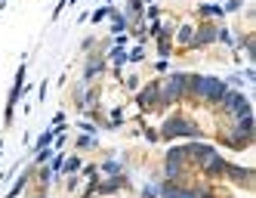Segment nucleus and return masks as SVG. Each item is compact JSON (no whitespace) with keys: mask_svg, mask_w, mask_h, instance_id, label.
<instances>
[{"mask_svg":"<svg viewBox=\"0 0 256 198\" xmlns=\"http://www.w3.org/2000/svg\"><path fill=\"white\" fill-rule=\"evenodd\" d=\"M226 81L216 78V75H194L188 78V96L186 99H194V102H207V105H219V99H222L226 93Z\"/></svg>","mask_w":256,"mask_h":198,"instance_id":"nucleus-1","label":"nucleus"},{"mask_svg":"<svg viewBox=\"0 0 256 198\" xmlns=\"http://www.w3.org/2000/svg\"><path fill=\"white\" fill-rule=\"evenodd\" d=\"M253 136H256V121H253V115H244V118L232 121V127L222 133V146H228V149H247L250 142H253Z\"/></svg>","mask_w":256,"mask_h":198,"instance_id":"nucleus-2","label":"nucleus"},{"mask_svg":"<svg viewBox=\"0 0 256 198\" xmlns=\"http://www.w3.org/2000/svg\"><path fill=\"white\" fill-rule=\"evenodd\" d=\"M158 136L160 139H200V127L192 121V118H186V115H170L167 121L160 124V130H158Z\"/></svg>","mask_w":256,"mask_h":198,"instance_id":"nucleus-3","label":"nucleus"},{"mask_svg":"<svg viewBox=\"0 0 256 198\" xmlns=\"http://www.w3.org/2000/svg\"><path fill=\"white\" fill-rule=\"evenodd\" d=\"M219 109H222L232 121L244 118V115H253V112H250V99H247V93H244V90H232V87L222 93V99H219Z\"/></svg>","mask_w":256,"mask_h":198,"instance_id":"nucleus-4","label":"nucleus"},{"mask_svg":"<svg viewBox=\"0 0 256 198\" xmlns=\"http://www.w3.org/2000/svg\"><path fill=\"white\" fill-rule=\"evenodd\" d=\"M136 105H139L142 112H158V109H160V99H158V81H152V84H145V87L136 90Z\"/></svg>","mask_w":256,"mask_h":198,"instance_id":"nucleus-5","label":"nucleus"},{"mask_svg":"<svg viewBox=\"0 0 256 198\" xmlns=\"http://www.w3.org/2000/svg\"><path fill=\"white\" fill-rule=\"evenodd\" d=\"M210 44H216V22H207L204 19L200 25H194V38H192L188 50H204Z\"/></svg>","mask_w":256,"mask_h":198,"instance_id":"nucleus-6","label":"nucleus"},{"mask_svg":"<svg viewBox=\"0 0 256 198\" xmlns=\"http://www.w3.org/2000/svg\"><path fill=\"white\" fill-rule=\"evenodd\" d=\"M105 71H108V59L102 56V53H90V56H86V65H84L80 81H84V84H93L99 75H105Z\"/></svg>","mask_w":256,"mask_h":198,"instance_id":"nucleus-7","label":"nucleus"},{"mask_svg":"<svg viewBox=\"0 0 256 198\" xmlns=\"http://www.w3.org/2000/svg\"><path fill=\"white\" fill-rule=\"evenodd\" d=\"M226 167H228V161L219 155L216 149H213L204 161H200V170H204V176H207V179H222V176H226Z\"/></svg>","mask_w":256,"mask_h":198,"instance_id":"nucleus-8","label":"nucleus"},{"mask_svg":"<svg viewBox=\"0 0 256 198\" xmlns=\"http://www.w3.org/2000/svg\"><path fill=\"white\" fill-rule=\"evenodd\" d=\"M158 198H194V192L188 186H179V183H170V179H160L154 186Z\"/></svg>","mask_w":256,"mask_h":198,"instance_id":"nucleus-9","label":"nucleus"},{"mask_svg":"<svg viewBox=\"0 0 256 198\" xmlns=\"http://www.w3.org/2000/svg\"><path fill=\"white\" fill-rule=\"evenodd\" d=\"M226 179H232V183L244 186V189H253V170L250 167H234V164H228L226 167Z\"/></svg>","mask_w":256,"mask_h":198,"instance_id":"nucleus-10","label":"nucleus"},{"mask_svg":"<svg viewBox=\"0 0 256 198\" xmlns=\"http://www.w3.org/2000/svg\"><path fill=\"white\" fill-rule=\"evenodd\" d=\"M124 186H130V179H126V173H118V176H105V183H96V192L99 195H114Z\"/></svg>","mask_w":256,"mask_h":198,"instance_id":"nucleus-11","label":"nucleus"},{"mask_svg":"<svg viewBox=\"0 0 256 198\" xmlns=\"http://www.w3.org/2000/svg\"><path fill=\"white\" fill-rule=\"evenodd\" d=\"M216 146H210V142H204V139H192V142H186V152H188V161H204L210 152H213Z\"/></svg>","mask_w":256,"mask_h":198,"instance_id":"nucleus-12","label":"nucleus"},{"mask_svg":"<svg viewBox=\"0 0 256 198\" xmlns=\"http://www.w3.org/2000/svg\"><path fill=\"white\" fill-rule=\"evenodd\" d=\"M34 170H38V167H34V164H28V170H25V173H19V179H16V183L10 186L6 198H19V195H22V192L28 189V183L34 179Z\"/></svg>","mask_w":256,"mask_h":198,"instance_id":"nucleus-13","label":"nucleus"},{"mask_svg":"<svg viewBox=\"0 0 256 198\" xmlns=\"http://www.w3.org/2000/svg\"><path fill=\"white\" fill-rule=\"evenodd\" d=\"M188 78H192V71H170V75H167V81L182 93V99L188 96Z\"/></svg>","mask_w":256,"mask_h":198,"instance_id":"nucleus-14","label":"nucleus"},{"mask_svg":"<svg viewBox=\"0 0 256 198\" xmlns=\"http://www.w3.org/2000/svg\"><path fill=\"white\" fill-rule=\"evenodd\" d=\"M192 38H194V25H192V22H182V25L173 31V41H176L179 47H186V50H188Z\"/></svg>","mask_w":256,"mask_h":198,"instance_id":"nucleus-15","label":"nucleus"},{"mask_svg":"<svg viewBox=\"0 0 256 198\" xmlns=\"http://www.w3.org/2000/svg\"><path fill=\"white\" fill-rule=\"evenodd\" d=\"M105 59L114 62V71H120L126 62H130V59H126V50H124V47H108V50H105Z\"/></svg>","mask_w":256,"mask_h":198,"instance_id":"nucleus-16","label":"nucleus"},{"mask_svg":"<svg viewBox=\"0 0 256 198\" xmlns=\"http://www.w3.org/2000/svg\"><path fill=\"white\" fill-rule=\"evenodd\" d=\"M108 19H112V34H124V31H130V19H126L120 10H112V16H108Z\"/></svg>","mask_w":256,"mask_h":198,"instance_id":"nucleus-17","label":"nucleus"},{"mask_svg":"<svg viewBox=\"0 0 256 198\" xmlns=\"http://www.w3.org/2000/svg\"><path fill=\"white\" fill-rule=\"evenodd\" d=\"M198 13H200V19H207V22H213V19H222V7H219V4H200L198 7Z\"/></svg>","mask_w":256,"mask_h":198,"instance_id":"nucleus-18","label":"nucleus"},{"mask_svg":"<svg viewBox=\"0 0 256 198\" xmlns=\"http://www.w3.org/2000/svg\"><path fill=\"white\" fill-rule=\"evenodd\" d=\"M182 173H186V164H173V161H164V179H170V183H179Z\"/></svg>","mask_w":256,"mask_h":198,"instance_id":"nucleus-19","label":"nucleus"},{"mask_svg":"<svg viewBox=\"0 0 256 198\" xmlns=\"http://www.w3.org/2000/svg\"><path fill=\"white\" fill-rule=\"evenodd\" d=\"M164 161H173V164H188V152H186V146H173V149H167V158Z\"/></svg>","mask_w":256,"mask_h":198,"instance_id":"nucleus-20","label":"nucleus"},{"mask_svg":"<svg viewBox=\"0 0 256 198\" xmlns=\"http://www.w3.org/2000/svg\"><path fill=\"white\" fill-rule=\"evenodd\" d=\"M99 173L102 176H118V173H124V167H120V161H102V164H99Z\"/></svg>","mask_w":256,"mask_h":198,"instance_id":"nucleus-21","label":"nucleus"},{"mask_svg":"<svg viewBox=\"0 0 256 198\" xmlns=\"http://www.w3.org/2000/svg\"><path fill=\"white\" fill-rule=\"evenodd\" d=\"M112 10H114V7H108V4H105V7H96L93 13H90V22H93V25H99V22H105V19H108V16H112Z\"/></svg>","mask_w":256,"mask_h":198,"instance_id":"nucleus-22","label":"nucleus"},{"mask_svg":"<svg viewBox=\"0 0 256 198\" xmlns=\"http://www.w3.org/2000/svg\"><path fill=\"white\" fill-rule=\"evenodd\" d=\"M216 41H219V44H226V47H234L238 38H234V34H232L226 25H216Z\"/></svg>","mask_w":256,"mask_h":198,"instance_id":"nucleus-23","label":"nucleus"},{"mask_svg":"<svg viewBox=\"0 0 256 198\" xmlns=\"http://www.w3.org/2000/svg\"><path fill=\"white\" fill-rule=\"evenodd\" d=\"M80 167H84V161H80L78 155H71V158H65V164H62V176H65V173H78Z\"/></svg>","mask_w":256,"mask_h":198,"instance_id":"nucleus-24","label":"nucleus"},{"mask_svg":"<svg viewBox=\"0 0 256 198\" xmlns=\"http://www.w3.org/2000/svg\"><path fill=\"white\" fill-rule=\"evenodd\" d=\"M62 164H65V155L62 152H56V155L50 158V170H52V176H56V179L62 176Z\"/></svg>","mask_w":256,"mask_h":198,"instance_id":"nucleus-25","label":"nucleus"},{"mask_svg":"<svg viewBox=\"0 0 256 198\" xmlns=\"http://www.w3.org/2000/svg\"><path fill=\"white\" fill-rule=\"evenodd\" d=\"M52 139H56V130H44V133L38 136V142H34V149H50Z\"/></svg>","mask_w":256,"mask_h":198,"instance_id":"nucleus-26","label":"nucleus"},{"mask_svg":"<svg viewBox=\"0 0 256 198\" xmlns=\"http://www.w3.org/2000/svg\"><path fill=\"white\" fill-rule=\"evenodd\" d=\"M56 155V149H38V155H34V167H40V164H50V158Z\"/></svg>","mask_w":256,"mask_h":198,"instance_id":"nucleus-27","label":"nucleus"},{"mask_svg":"<svg viewBox=\"0 0 256 198\" xmlns=\"http://www.w3.org/2000/svg\"><path fill=\"white\" fill-rule=\"evenodd\" d=\"M96 146V136H90V133H80L74 139V149H93Z\"/></svg>","mask_w":256,"mask_h":198,"instance_id":"nucleus-28","label":"nucleus"},{"mask_svg":"<svg viewBox=\"0 0 256 198\" xmlns=\"http://www.w3.org/2000/svg\"><path fill=\"white\" fill-rule=\"evenodd\" d=\"M219 7H222V13H241L244 0H226V4H219Z\"/></svg>","mask_w":256,"mask_h":198,"instance_id":"nucleus-29","label":"nucleus"},{"mask_svg":"<svg viewBox=\"0 0 256 198\" xmlns=\"http://www.w3.org/2000/svg\"><path fill=\"white\" fill-rule=\"evenodd\" d=\"M80 170H84L80 176H86L90 183H99V167H96V164H86V167H80Z\"/></svg>","mask_w":256,"mask_h":198,"instance_id":"nucleus-30","label":"nucleus"},{"mask_svg":"<svg viewBox=\"0 0 256 198\" xmlns=\"http://www.w3.org/2000/svg\"><path fill=\"white\" fill-rule=\"evenodd\" d=\"M126 59H130V62H142V59H145V47H142V44H136L130 53H126Z\"/></svg>","mask_w":256,"mask_h":198,"instance_id":"nucleus-31","label":"nucleus"},{"mask_svg":"<svg viewBox=\"0 0 256 198\" xmlns=\"http://www.w3.org/2000/svg\"><path fill=\"white\" fill-rule=\"evenodd\" d=\"M158 56H160V59L173 56V44H170V41H158Z\"/></svg>","mask_w":256,"mask_h":198,"instance_id":"nucleus-32","label":"nucleus"},{"mask_svg":"<svg viewBox=\"0 0 256 198\" xmlns=\"http://www.w3.org/2000/svg\"><path fill=\"white\" fill-rule=\"evenodd\" d=\"M78 186H80V173H68L65 189H68V192H78Z\"/></svg>","mask_w":256,"mask_h":198,"instance_id":"nucleus-33","label":"nucleus"},{"mask_svg":"<svg viewBox=\"0 0 256 198\" xmlns=\"http://www.w3.org/2000/svg\"><path fill=\"white\" fill-rule=\"evenodd\" d=\"M142 16H145V19H148V22H160V10H158L154 4H148V10H145Z\"/></svg>","mask_w":256,"mask_h":198,"instance_id":"nucleus-34","label":"nucleus"},{"mask_svg":"<svg viewBox=\"0 0 256 198\" xmlns=\"http://www.w3.org/2000/svg\"><path fill=\"white\" fill-rule=\"evenodd\" d=\"M78 127H80V133H90V136H96V124L90 121V118H86V121H78Z\"/></svg>","mask_w":256,"mask_h":198,"instance_id":"nucleus-35","label":"nucleus"},{"mask_svg":"<svg viewBox=\"0 0 256 198\" xmlns=\"http://www.w3.org/2000/svg\"><path fill=\"white\" fill-rule=\"evenodd\" d=\"M68 4H71V0H59V4H56V7H52V22H56V19H59V13H62V10H65Z\"/></svg>","mask_w":256,"mask_h":198,"instance_id":"nucleus-36","label":"nucleus"},{"mask_svg":"<svg viewBox=\"0 0 256 198\" xmlns=\"http://www.w3.org/2000/svg\"><path fill=\"white\" fill-rule=\"evenodd\" d=\"M167 68H170L167 59H158V62H154V71H158V75H167Z\"/></svg>","mask_w":256,"mask_h":198,"instance_id":"nucleus-37","label":"nucleus"},{"mask_svg":"<svg viewBox=\"0 0 256 198\" xmlns=\"http://www.w3.org/2000/svg\"><path fill=\"white\" fill-rule=\"evenodd\" d=\"M93 47H96V38H84L80 50H86V53H93Z\"/></svg>","mask_w":256,"mask_h":198,"instance_id":"nucleus-38","label":"nucleus"},{"mask_svg":"<svg viewBox=\"0 0 256 198\" xmlns=\"http://www.w3.org/2000/svg\"><path fill=\"white\" fill-rule=\"evenodd\" d=\"M244 81L256 84V68H253V65H250V68H244Z\"/></svg>","mask_w":256,"mask_h":198,"instance_id":"nucleus-39","label":"nucleus"},{"mask_svg":"<svg viewBox=\"0 0 256 198\" xmlns=\"http://www.w3.org/2000/svg\"><path fill=\"white\" fill-rule=\"evenodd\" d=\"M126 87H130V90H139L142 84H139V78H136V75H130V78H126Z\"/></svg>","mask_w":256,"mask_h":198,"instance_id":"nucleus-40","label":"nucleus"},{"mask_svg":"<svg viewBox=\"0 0 256 198\" xmlns=\"http://www.w3.org/2000/svg\"><path fill=\"white\" fill-rule=\"evenodd\" d=\"M46 90H50V81H40V87H38V96L40 99H46Z\"/></svg>","mask_w":256,"mask_h":198,"instance_id":"nucleus-41","label":"nucleus"},{"mask_svg":"<svg viewBox=\"0 0 256 198\" xmlns=\"http://www.w3.org/2000/svg\"><path fill=\"white\" fill-rule=\"evenodd\" d=\"M145 139H148V142H158V130H152V127H145Z\"/></svg>","mask_w":256,"mask_h":198,"instance_id":"nucleus-42","label":"nucleus"},{"mask_svg":"<svg viewBox=\"0 0 256 198\" xmlns=\"http://www.w3.org/2000/svg\"><path fill=\"white\" fill-rule=\"evenodd\" d=\"M31 198H50V195H46V189H40L38 195H31Z\"/></svg>","mask_w":256,"mask_h":198,"instance_id":"nucleus-43","label":"nucleus"},{"mask_svg":"<svg viewBox=\"0 0 256 198\" xmlns=\"http://www.w3.org/2000/svg\"><path fill=\"white\" fill-rule=\"evenodd\" d=\"M0 152H4V139H0Z\"/></svg>","mask_w":256,"mask_h":198,"instance_id":"nucleus-44","label":"nucleus"},{"mask_svg":"<svg viewBox=\"0 0 256 198\" xmlns=\"http://www.w3.org/2000/svg\"><path fill=\"white\" fill-rule=\"evenodd\" d=\"M207 4H216V0H207Z\"/></svg>","mask_w":256,"mask_h":198,"instance_id":"nucleus-45","label":"nucleus"}]
</instances>
